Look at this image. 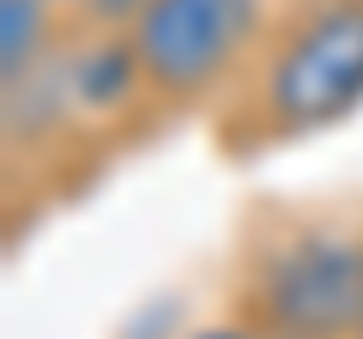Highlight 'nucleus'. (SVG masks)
<instances>
[{
  "instance_id": "f257e3e1",
  "label": "nucleus",
  "mask_w": 363,
  "mask_h": 339,
  "mask_svg": "<svg viewBox=\"0 0 363 339\" xmlns=\"http://www.w3.org/2000/svg\"><path fill=\"white\" fill-rule=\"evenodd\" d=\"M363 109V0H315L291 18L248 85L255 140H309Z\"/></svg>"
},
{
  "instance_id": "f03ea898",
  "label": "nucleus",
  "mask_w": 363,
  "mask_h": 339,
  "mask_svg": "<svg viewBox=\"0 0 363 339\" xmlns=\"http://www.w3.org/2000/svg\"><path fill=\"white\" fill-rule=\"evenodd\" d=\"M248 321L267 339H357L363 333V243L303 230L272 243L248 273Z\"/></svg>"
},
{
  "instance_id": "7ed1b4c3",
  "label": "nucleus",
  "mask_w": 363,
  "mask_h": 339,
  "mask_svg": "<svg viewBox=\"0 0 363 339\" xmlns=\"http://www.w3.org/2000/svg\"><path fill=\"white\" fill-rule=\"evenodd\" d=\"M145 97L194 104L218 91L260 37V0H145L121 25Z\"/></svg>"
},
{
  "instance_id": "20e7f679",
  "label": "nucleus",
  "mask_w": 363,
  "mask_h": 339,
  "mask_svg": "<svg viewBox=\"0 0 363 339\" xmlns=\"http://www.w3.org/2000/svg\"><path fill=\"white\" fill-rule=\"evenodd\" d=\"M61 0H0V91H18L55 55Z\"/></svg>"
},
{
  "instance_id": "39448f33",
  "label": "nucleus",
  "mask_w": 363,
  "mask_h": 339,
  "mask_svg": "<svg viewBox=\"0 0 363 339\" xmlns=\"http://www.w3.org/2000/svg\"><path fill=\"white\" fill-rule=\"evenodd\" d=\"M140 6H145V0H79L73 13L85 18V30H121Z\"/></svg>"
},
{
  "instance_id": "423d86ee",
  "label": "nucleus",
  "mask_w": 363,
  "mask_h": 339,
  "mask_svg": "<svg viewBox=\"0 0 363 339\" xmlns=\"http://www.w3.org/2000/svg\"><path fill=\"white\" fill-rule=\"evenodd\" d=\"M200 339H267V333L248 321V327H212V333H200Z\"/></svg>"
},
{
  "instance_id": "0eeeda50",
  "label": "nucleus",
  "mask_w": 363,
  "mask_h": 339,
  "mask_svg": "<svg viewBox=\"0 0 363 339\" xmlns=\"http://www.w3.org/2000/svg\"><path fill=\"white\" fill-rule=\"evenodd\" d=\"M61 6H79V0H61Z\"/></svg>"
},
{
  "instance_id": "6e6552de",
  "label": "nucleus",
  "mask_w": 363,
  "mask_h": 339,
  "mask_svg": "<svg viewBox=\"0 0 363 339\" xmlns=\"http://www.w3.org/2000/svg\"><path fill=\"white\" fill-rule=\"evenodd\" d=\"M357 339H363V333H357Z\"/></svg>"
}]
</instances>
